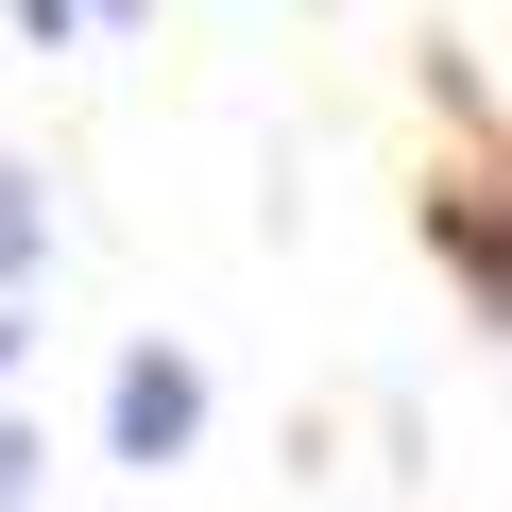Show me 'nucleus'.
<instances>
[{
  "mask_svg": "<svg viewBox=\"0 0 512 512\" xmlns=\"http://www.w3.org/2000/svg\"><path fill=\"white\" fill-rule=\"evenodd\" d=\"M103 427H120V461H188V444H205V376H188L171 342H137L120 393H103Z\"/></svg>",
  "mask_w": 512,
  "mask_h": 512,
  "instance_id": "f257e3e1",
  "label": "nucleus"
},
{
  "mask_svg": "<svg viewBox=\"0 0 512 512\" xmlns=\"http://www.w3.org/2000/svg\"><path fill=\"white\" fill-rule=\"evenodd\" d=\"M35 256H52V222H35V188H18V171H0V274H35Z\"/></svg>",
  "mask_w": 512,
  "mask_h": 512,
  "instance_id": "f03ea898",
  "label": "nucleus"
},
{
  "mask_svg": "<svg viewBox=\"0 0 512 512\" xmlns=\"http://www.w3.org/2000/svg\"><path fill=\"white\" fill-rule=\"evenodd\" d=\"M0 18H18V35H35V52H52V35H69V18H86V0H0Z\"/></svg>",
  "mask_w": 512,
  "mask_h": 512,
  "instance_id": "7ed1b4c3",
  "label": "nucleus"
},
{
  "mask_svg": "<svg viewBox=\"0 0 512 512\" xmlns=\"http://www.w3.org/2000/svg\"><path fill=\"white\" fill-rule=\"evenodd\" d=\"M35 495V427H0V512H18Z\"/></svg>",
  "mask_w": 512,
  "mask_h": 512,
  "instance_id": "20e7f679",
  "label": "nucleus"
},
{
  "mask_svg": "<svg viewBox=\"0 0 512 512\" xmlns=\"http://www.w3.org/2000/svg\"><path fill=\"white\" fill-rule=\"evenodd\" d=\"M18 342H35V325H0V376H18Z\"/></svg>",
  "mask_w": 512,
  "mask_h": 512,
  "instance_id": "39448f33",
  "label": "nucleus"
},
{
  "mask_svg": "<svg viewBox=\"0 0 512 512\" xmlns=\"http://www.w3.org/2000/svg\"><path fill=\"white\" fill-rule=\"evenodd\" d=\"M86 18H137V0H86Z\"/></svg>",
  "mask_w": 512,
  "mask_h": 512,
  "instance_id": "423d86ee",
  "label": "nucleus"
}]
</instances>
